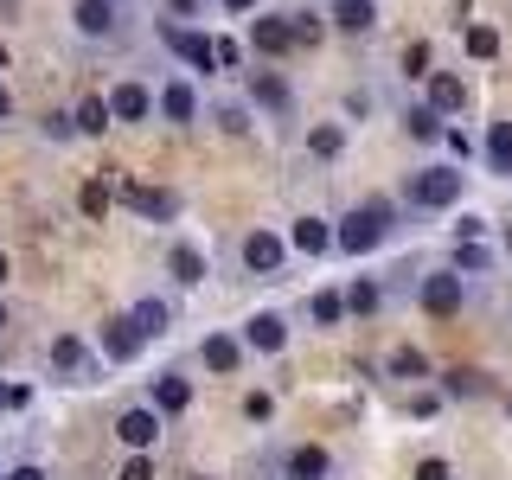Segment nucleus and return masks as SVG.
<instances>
[{"label":"nucleus","mask_w":512,"mask_h":480,"mask_svg":"<svg viewBox=\"0 0 512 480\" xmlns=\"http://www.w3.org/2000/svg\"><path fill=\"white\" fill-rule=\"evenodd\" d=\"M84 212H90V218L109 212V180H90V186H84Z\"/></svg>","instance_id":"obj_34"},{"label":"nucleus","mask_w":512,"mask_h":480,"mask_svg":"<svg viewBox=\"0 0 512 480\" xmlns=\"http://www.w3.org/2000/svg\"><path fill=\"white\" fill-rule=\"evenodd\" d=\"M455 256H461V269H468V276H480V269H487V263H493V256H487V250H480V244H455Z\"/></svg>","instance_id":"obj_35"},{"label":"nucleus","mask_w":512,"mask_h":480,"mask_svg":"<svg viewBox=\"0 0 512 480\" xmlns=\"http://www.w3.org/2000/svg\"><path fill=\"white\" fill-rule=\"evenodd\" d=\"M340 314H346V295H333V288H327V295H314V320H320V327H333Z\"/></svg>","instance_id":"obj_30"},{"label":"nucleus","mask_w":512,"mask_h":480,"mask_svg":"<svg viewBox=\"0 0 512 480\" xmlns=\"http://www.w3.org/2000/svg\"><path fill=\"white\" fill-rule=\"evenodd\" d=\"M116 26V0H77V32L84 39H103Z\"/></svg>","instance_id":"obj_15"},{"label":"nucleus","mask_w":512,"mask_h":480,"mask_svg":"<svg viewBox=\"0 0 512 480\" xmlns=\"http://www.w3.org/2000/svg\"><path fill=\"white\" fill-rule=\"evenodd\" d=\"M480 231H487V218H461L455 224V244H480Z\"/></svg>","instance_id":"obj_37"},{"label":"nucleus","mask_w":512,"mask_h":480,"mask_svg":"<svg viewBox=\"0 0 512 480\" xmlns=\"http://www.w3.org/2000/svg\"><path fill=\"white\" fill-rule=\"evenodd\" d=\"M0 282H7V256H0Z\"/></svg>","instance_id":"obj_47"},{"label":"nucleus","mask_w":512,"mask_h":480,"mask_svg":"<svg viewBox=\"0 0 512 480\" xmlns=\"http://www.w3.org/2000/svg\"><path fill=\"white\" fill-rule=\"evenodd\" d=\"M135 327L148 333V340H160V333H167V308H160V301H141V308H135Z\"/></svg>","instance_id":"obj_26"},{"label":"nucleus","mask_w":512,"mask_h":480,"mask_svg":"<svg viewBox=\"0 0 512 480\" xmlns=\"http://www.w3.org/2000/svg\"><path fill=\"white\" fill-rule=\"evenodd\" d=\"M391 372H397V378H423V372H429V359H423L416 346H404V352H391Z\"/></svg>","instance_id":"obj_27"},{"label":"nucleus","mask_w":512,"mask_h":480,"mask_svg":"<svg viewBox=\"0 0 512 480\" xmlns=\"http://www.w3.org/2000/svg\"><path fill=\"white\" fill-rule=\"evenodd\" d=\"M442 141H448V154H455V160H468V154H474V141H468V135H461V128H448V135H442Z\"/></svg>","instance_id":"obj_39"},{"label":"nucleus","mask_w":512,"mask_h":480,"mask_svg":"<svg viewBox=\"0 0 512 480\" xmlns=\"http://www.w3.org/2000/svg\"><path fill=\"white\" fill-rule=\"evenodd\" d=\"M301 256H327L333 250V231H327V218H295V237H288Z\"/></svg>","instance_id":"obj_14"},{"label":"nucleus","mask_w":512,"mask_h":480,"mask_svg":"<svg viewBox=\"0 0 512 480\" xmlns=\"http://www.w3.org/2000/svg\"><path fill=\"white\" fill-rule=\"evenodd\" d=\"M116 436L135 448V455H148L154 436H160V410H122V416H116Z\"/></svg>","instance_id":"obj_5"},{"label":"nucleus","mask_w":512,"mask_h":480,"mask_svg":"<svg viewBox=\"0 0 512 480\" xmlns=\"http://www.w3.org/2000/svg\"><path fill=\"white\" fill-rule=\"evenodd\" d=\"M109 122H116V109H109V96H90V103L77 109V128H84V135H103Z\"/></svg>","instance_id":"obj_23"},{"label":"nucleus","mask_w":512,"mask_h":480,"mask_svg":"<svg viewBox=\"0 0 512 480\" xmlns=\"http://www.w3.org/2000/svg\"><path fill=\"white\" fill-rule=\"evenodd\" d=\"M506 256H512V231H506Z\"/></svg>","instance_id":"obj_48"},{"label":"nucleus","mask_w":512,"mask_h":480,"mask_svg":"<svg viewBox=\"0 0 512 480\" xmlns=\"http://www.w3.org/2000/svg\"><path fill=\"white\" fill-rule=\"evenodd\" d=\"M487 160H493V173H512V122H493V135H487Z\"/></svg>","instance_id":"obj_22"},{"label":"nucleus","mask_w":512,"mask_h":480,"mask_svg":"<svg viewBox=\"0 0 512 480\" xmlns=\"http://www.w3.org/2000/svg\"><path fill=\"white\" fill-rule=\"evenodd\" d=\"M7 109H13V96H7V84H0V122H7Z\"/></svg>","instance_id":"obj_45"},{"label":"nucleus","mask_w":512,"mask_h":480,"mask_svg":"<svg viewBox=\"0 0 512 480\" xmlns=\"http://www.w3.org/2000/svg\"><path fill=\"white\" fill-rule=\"evenodd\" d=\"M250 45H256L263 58L295 52V26H288V13H282V20H276V13H269V20H256V26H250Z\"/></svg>","instance_id":"obj_6"},{"label":"nucleus","mask_w":512,"mask_h":480,"mask_svg":"<svg viewBox=\"0 0 512 480\" xmlns=\"http://www.w3.org/2000/svg\"><path fill=\"white\" fill-rule=\"evenodd\" d=\"M391 231V205L384 199H372V205H359V212H352L340 231H333V244H340L346 256H365V250H378V237Z\"/></svg>","instance_id":"obj_1"},{"label":"nucleus","mask_w":512,"mask_h":480,"mask_svg":"<svg viewBox=\"0 0 512 480\" xmlns=\"http://www.w3.org/2000/svg\"><path fill=\"white\" fill-rule=\"evenodd\" d=\"M173 13H199V0H173Z\"/></svg>","instance_id":"obj_46"},{"label":"nucleus","mask_w":512,"mask_h":480,"mask_svg":"<svg viewBox=\"0 0 512 480\" xmlns=\"http://www.w3.org/2000/svg\"><path fill=\"white\" fill-rule=\"evenodd\" d=\"M244 340H250L256 352H282V346H288V327H282V314H256L250 327H244Z\"/></svg>","instance_id":"obj_16"},{"label":"nucleus","mask_w":512,"mask_h":480,"mask_svg":"<svg viewBox=\"0 0 512 480\" xmlns=\"http://www.w3.org/2000/svg\"><path fill=\"white\" fill-rule=\"evenodd\" d=\"M461 301H468V288H461L455 269H436V276H423V308L448 320V314H461Z\"/></svg>","instance_id":"obj_3"},{"label":"nucleus","mask_w":512,"mask_h":480,"mask_svg":"<svg viewBox=\"0 0 512 480\" xmlns=\"http://www.w3.org/2000/svg\"><path fill=\"white\" fill-rule=\"evenodd\" d=\"M461 103H468V84H461L455 71H429V109H436V116H455Z\"/></svg>","instance_id":"obj_9"},{"label":"nucleus","mask_w":512,"mask_h":480,"mask_svg":"<svg viewBox=\"0 0 512 480\" xmlns=\"http://www.w3.org/2000/svg\"><path fill=\"white\" fill-rule=\"evenodd\" d=\"M346 308H352V314H372V308H378V288H372V282H352V288H346Z\"/></svg>","instance_id":"obj_32"},{"label":"nucleus","mask_w":512,"mask_h":480,"mask_svg":"<svg viewBox=\"0 0 512 480\" xmlns=\"http://www.w3.org/2000/svg\"><path fill=\"white\" fill-rule=\"evenodd\" d=\"M410 480H448V461H416Z\"/></svg>","instance_id":"obj_41"},{"label":"nucleus","mask_w":512,"mask_h":480,"mask_svg":"<svg viewBox=\"0 0 512 480\" xmlns=\"http://www.w3.org/2000/svg\"><path fill=\"white\" fill-rule=\"evenodd\" d=\"M442 391H448V397H480L487 384H480V372H448V378H442Z\"/></svg>","instance_id":"obj_28"},{"label":"nucleus","mask_w":512,"mask_h":480,"mask_svg":"<svg viewBox=\"0 0 512 480\" xmlns=\"http://www.w3.org/2000/svg\"><path fill=\"white\" fill-rule=\"evenodd\" d=\"M7 480H45V468H32V461H26V468H13Z\"/></svg>","instance_id":"obj_43"},{"label":"nucleus","mask_w":512,"mask_h":480,"mask_svg":"<svg viewBox=\"0 0 512 480\" xmlns=\"http://www.w3.org/2000/svg\"><path fill=\"white\" fill-rule=\"evenodd\" d=\"M244 263L256 269V276H276V269H282V237L250 231V237H244Z\"/></svg>","instance_id":"obj_11"},{"label":"nucleus","mask_w":512,"mask_h":480,"mask_svg":"<svg viewBox=\"0 0 512 480\" xmlns=\"http://www.w3.org/2000/svg\"><path fill=\"white\" fill-rule=\"evenodd\" d=\"M256 7V0H224V13H250Z\"/></svg>","instance_id":"obj_44"},{"label":"nucleus","mask_w":512,"mask_h":480,"mask_svg":"<svg viewBox=\"0 0 512 480\" xmlns=\"http://www.w3.org/2000/svg\"><path fill=\"white\" fill-rule=\"evenodd\" d=\"M186 404H192V378L167 372V378H160V391H154V410H160V416H180Z\"/></svg>","instance_id":"obj_17"},{"label":"nucleus","mask_w":512,"mask_h":480,"mask_svg":"<svg viewBox=\"0 0 512 480\" xmlns=\"http://www.w3.org/2000/svg\"><path fill=\"white\" fill-rule=\"evenodd\" d=\"M26 404V391H20V384H0V410H20Z\"/></svg>","instance_id":"obj_42"},{"label":"nucleus","mask_w":512,"mask_h":480,"mask_svg":"<svg viewBox=\"0 0 512 480\" xmlns=\"http://www.w3.org/2000/svg\"><path fill=\"white\" fill-rule=\"evenodd\" d=\"M0 327H7V308H0Z\"/></svg>","instance_id":"obj_49"},{"label":"nucleus","mask_w":512,"mask_h":480,"mask_svg":"<svg viewBox=\"0 0 512 480\" xmlns=\"http://www.w3.org/2000/svg\"><path fill=\"white\" fill-rule=\"evenodd\" d=\"M250 96H256L263 109H288V84H282L276 71H256V77H250Z\"/></svg>","instance_id":"obj_20"},{"label":"nucleus","mask_w":512,"mask_h":480,"mask_svg":"<svg viewBox=\"0 0 512 480\" xmlns=\"http://www.w3.org/2000/svg\"><path fill=\"white\" fill-rule=\"evenodd\" d=\"M308 148H314L320 160H333V154H340V148H346V135H340V128H333V122H320V128H314V135H308Z\"/></svg>","instance_id":"obj_24"},{"label":"nucleus","mask_w":512,"mask_h":480,"mask_svg":"<svg viewBox=\"0 0 512 480\" xmlns=\"http://www.w3.org/2000/svg\"><path fill=\"white\" fill-rule=\"evenodd\" d=\"M199 480H205V474H199Z\"/></svg>","instance_id":"obj_51"},{"label":"nucleus","mask_w":512,"mask_h":480,"mask_svg":"<svg viewBox=\"0 0 512 480\" xmlns=\"http://www.w3.org/2000/svg\"><path fill=\"white\" fill-rule=\"evenodd\" d=\"M404 122H410V135H416V141H436V135H442V116H436L429 103H423V109H410Z\"/></svg>","instance_id":"obj_25"},{"label":"nucleus","mask_w":512,"mask_h":480,"mask_svg":"<svg viewBox=\"0 0 512 480\" xmlns=\"http://www.w3.org/2000/svg\"><path fill=\"white\" fill-rule=\"evenodd\" d=\"M423 64H429V45H404V71H410V77H429Z\"/></svg>","instance_id":"obj_36"},{"label":"nucleus","mask_w":512,"mask_h":480,"mask_svg":"<svg viewBox=\"0 0 512 480\" xmlns=\"http://www.w3.org/2000/svg\"><path fill=\"white\" fill-rule=\"evenodd\" d=\"M237 359H244V352H237L231 333H212V340H205V365H212V372H237Z\"/></svg>","instance_id":"obj_21"},{"label":"nucleus","mask_w":512,"mask_h":480,"mask_svg":"<svg viewBox=\"0 0 512 480\" xmlns=\"http://www.w3.org/2000/svg\"><path fill=\"white\" fill-rule=\"evenodd\" d=\"M141 346H148V333L135 327V314H128V320H109V327H103V352H109V359H135Z\"/></svg>","instance_id":"obj_8"},{"label":"nucleus","mask_w":512,"mask_h":480,"mask_svg":"<svg viewBox=\"0 0 512 480\" xmlns=\"http://www.w3.org/2000/svg\"><path fill=\"white\" fill-rule=\"evenodd\" d=\"M231 64H244V45H237V39H218V71H231Z\"/></svg>","instance_id":"obj_38"},{"label":"nucleus","mask_w":512,"mask_h":480,"mask_svg":"<svg viewBox=\"0 0 512 480\" xmlns=\"http://www.w3.org/2000/svg\"><path fill=\"white\" fill-rule=\"evenodd\" d=\"M77 359H84V346H77L71 333H64V340H52V365H58V372H71Z\"/></svg>","instance_id":"obj_33"},{"label":"nucleus","mask_w":512,"mask_h":480,"mask_svg":"<svg viewBox=\"0 0 512 480\" xmlns=\"http://www.w3.org/2000/svg\"><path fill=\"white\" fill-rule=\"evenodd\" d=\"M109 109H116V122H148L154 96H148V84H116L109 90Z\"/></svg>","instance_id":"obj_7"},{"label":"nucleus","mask_w":512,"mask_h":480,"mask_svg":"<svg viewBox=\"0 0 512 480\" xmlns=\"http://www.w3.org/2000/svg\"><path fill=\"white\" fill-rule=\"evenodd\" d=\"M461 180H468V173H455V167H423V173L410 180V205H423V212H442V205L461 199Z\"/></svg>","instance_id":"obj_2"},{"label":"nucleus","mask_w":512,"mask_h":480,"mask_svg":"<svg viewBox=\"0 0 512 480\" xmlns=\"http://www.w3.org/2000/svg\"><path fill=\"white\" fill-rule=\"evenodd\" d=\"M167 45L192 64V71H218V39H205V32H192V26H167Z\"/></svg>","instance_id":"obj_4"},{"label":"nucleus","mask_w":512,"mask_h":480,"mask_svg":"<svg viewBox=\"0 0 512 480\" xmlns=\"http://www.w3.org/2000/svg\"><path fill=\"white\" fill-rule=\"evenodd\" d=\"M372 20H378L372 0H333V26H346V32H372Z\"/></svg>","instance_id":"obj_19"},{"label":"nucleus","mask_w":512,"mask_h":480,"mask_svg":"<svg viewBox=\"0 0 512 480\" xmlns=\"http://www.w3.org/2000/svg\"><path fill=\"white\" fill-rule=\"evenodd\" d=\"M288 26H295V45H320V13H288Z\"/></svg>","instance_id":"obj_31"},{"label":"nucleus","mask_w":512,"mask_h":480,"mask_svg":"<svg viewBox=\"0 0 512 480\" xmlns=\"http://www.w3.org/2000/svg\"><path fill=\"white\" fill-rule=\"evenodd\" d=\"M128 205H135L141 218H173L180 212V199H173L167 186H141V180H128Z\"/></svg>","instance_id":"obj_10"},{"label":"nucleus","mask_w":512,"mask_h":480,"mask_svg":"<svg viewBox=\"0 0 512 480\" xmlns=\"http://www.w3.org/2000/svg\"><path fill=\"white\" fill-rule=\"evenodd\" d=\"M167 269H173V282H186V288H199V282H205V256L192 250V244H173Z\"/></svg>","instance_id":"obj_18"},{"label":"nucleus","mask_w":512,"mask_h":480,"mask_svg":"<svg viewBox=\"0 0 512 480\" xmlns=\"http://www.w3.org/2000/svg\"><path fill=\"white\" fill-rule=\"evenodd\" d=\"M0 480H7V474H0Z\"/></svg>","instance_id":"obj_50"},{"label":"nucleus","mask_w":512,"mask_h":480,"mask_svg":"<svg viewBox=\"0 0 512 480\" xmlns=\"http://www.w3.org/2000/svg\"><path fill=\"white\" fill-rule=\"evenodd\" d=\"M468 52L474 58H493V52H500V32H493V26H468Z\"/></svg>","instance_id":"obj_29"},{"label":"nucleus","mask_w":512,"mask_h":480,"mask_svg":"<svg viewBox=\"0 0 512 480\" xmlns=\"http://www.w3.org/2000/svg\"><path fill=\"white\" fill-rule=\"evenodd\" d=\"M160 116H167V122H192V116H199V90H192L186 77H173V84L160 90Z\"/></svg>","instance_id":"obj_12"},{"label":"nucleus","mask_w":512,"mask_h":480,"mask_svg":"<svg viewBox=\"0 0 512 480\" xmlns=\"http://www.w3.org/2000/svg\"><path fill=\"white\" fill-rule=\"evenodd\" d=\"M327 474H333V455H327V448L301 442L295 455H288V480H327Z\"/></svg>","instance_id":"obj_13"},{"label":"nucleus","mask_w":512,"mask_h":480,"mask_svg":"<svg viewBox=\"0 0 512 480\" xmlns=\"http://www.w3.org/2000/svg\"><path fill=\"white\" fill-rule=\"evenodd\" d=\"M122 480H154V461H148V455H135V461L122 468Z\"/></svg>","instance_id":"obj_40"}]
</instances>
